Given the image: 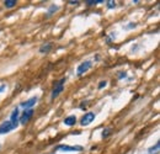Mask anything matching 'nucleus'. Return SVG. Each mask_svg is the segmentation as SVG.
Returning a JSON list of instances; mask_svg holds the SVG:
<instances>
[{
	"label": "nucleus",
	"instance_id": "obj_1",
	"mask_svg": "<svg viewBox=\"0 0 160 154\" xmlns=\"http://www.w3.org/2000/svg\"><path fill=\"white\" fill-rule=\"evenodd\" d=\"M64 83H65V78H63V79H60V80L58 82V84L55 85V88H54L53 91H52V95H51L52 100H54L55 98H58L59 94L64 90Z\"/></svg>",
	"mask_w": 160,
	"mask_h": 154
},
{
	"label": "nucleus",
	"instance_id": "obj_2",
	"mask_svg": "<svg viewBox=\"0 0 160 154\" xmlns=\"http://www.w3.org/2000/svg\"><path fill=\"white\" fill-rule=\"evenodd\" d=\"M58 150H63V152H82L84 148L82 145H67V144H59L57 147Z\"/></svg>",
	"mask_w": 160,
	"mask_h": 154
},
{
	"label": "nucleus",
	"instance_id": "obj_3",
	"mask_svg": "<svg viewBox=\"0 0 160 154\" xmlns=\"http://www.w3.org/2000/svg\"><path fill=\"white\" fill-rule=\"evenodd\" d=\"M91 65H93V62L91 60H86V62H83L82 64H80L79 67H78V69H76V74L80 76V75H83L84 73H86L90 68H91Z\"/></svg>",
	"mask_w": 160,
	"mask_h": 154
},
{
	"label": "nucleus",
	"instance_id": "obj_4",
	"mask_svg": "<svg viewBox=\"0 0 160 154\" xmlns=\"http://www.w3.org/2000/svg\"><path fill=\"white\" fill-rule=\"evenodd\" d=\"M94 120H95V114L94 112H88L80 118V125L82 126H89Z\"/></svg>",
	"mask_w": 160,
	"mask_h": 154
},
{
	"label": "nucleus",
	"instance_id": "obj_5",
	"mask_svg": "<svg viewBox=\"0 0 160 154\" xmlns=\"http://www.w3.org/2000/svg\"><path fill=\"white\" fill-rule=\"evenodd\" d=\"M33 112H35V111H33L32 109H27V110H25V111H24V114L21 115L20 120H19V121H20V123H21V125H26V123L31 120V117L33 116Z\"/></svg>",
	"mask_w": 160,
	"mask_h": 154
},
{
	"label": "nucleus",
	"instance_id": "obj_6",
	"mask_svg": "<svg viewBox=\"0 0 160 154\" xmlns=\"http://www.w3.org/2000/svg\"><path fill=\"white\" fill-rule=\"evenodd\" d=\"M13 129H15V127L13 126V123L10 121H4L2 125H0V134H5L11 132Z\"/></svg>",
	"mask_w": 160,
	"mask_h": 154
},
{
	"label": "nucleus",
	"instance_id": "obj_7",
	"mask_svg": "<svg viewBox=\"0 0 160 154\" xmlns=\"http://www.w3.org/2000/svg\"><path fill=\"white\" fill-rule=\"evenodd\" d=\"M9 121L13 123V126H14L15 128L19 126V109H17V107L13 110V112H11V116H10V120H9Z\"/></svg>",
	"mask_w": 160,
	"mask_h": 154
},
{
	"label": "nucleus",
	"instance_id": "obj_8",
	"mask_svg": "<svg viewBox=\"0 0 160 154\" xmlns=\"http://www.w3.org/2000/svg\"><path fill=\"white\" fill-rule=\"evenodd\" d=\"M37 101H38V98L37 96H33V98H30L29 100H26V101H24L22 104H21V106L24 107V109H30V107H32L33 105H36L37 104Z\"/></svg>",
	"mask_w": 160,
	"mask_h": 154
},
{
	"label": "nucleus",
	"instance_id": "obj_9",
	"mask_svg": "<svg viewBox=\"0 0 160 154\" xmlns=\"http://www.w3.org/2000/svg\"><path fill=\"white\" fill-rule=\"evenodd\" d=\"M75 123H76V116H74V115L68 116V117H65V120H64V125H65V126L71 127V126H74Z\"/></svg>",
	"mask_w": 160,
	"mask_h": 154
},
{
	"label": "nucleus",
	"instance_id": "obj_10",
	"mask_svg": "<svg viewBox=\"0 0 160 154\" xmlns=\"http://www.w3.org/2000/svg\"><path fill=\"white\" fill-rule=\"evenodd\" d=\"M52 49V43L51 42H46L44 44H42L40 47V53H48Z\"/></svg>",
	"mask_w": 160,
	"mask_h": 154
},
{
	"label": "nucleus",
	"instance_id": "obj_11",
	"mask_svg": "<svg viewBox=\"0 0 160 154\" xmlns=\"http://www.w3.org/2000/svg\"><path fill=\"white\" fill-rule=\"evenodd\" d=\"M16 4H17L16 0H5V2H4V5H5L6 8H9V9L16 6Z\"/></svg>",
	"mask_w": 160,
	"mask_h": 154
},
{
	"label": "nucleus",
	"instance_id": "obj_12",
	"mask_svg": "<svg viewBox=\"0 0 160 154\" xmlns=\"http://www.w3.org/2000/svg\"><path fill=\"white\" fill-rule=\"evenodd\" d=\"M58 10V6L57 5H51L49 6V9H48V14H47V17H49V16H52L55 11Z\"/></svg>",
	"mask_w": 160,
	"mask_h": 154
},
{
	"label": "nucleus",
	"instance_id": "obj_13",
	"mask_svg": "<svg viewBox=\"0 0 160 154\" xmlns=\"http://www.w3.org/2000/svg\"><path fill=\"white\" fill-rule=\"evenodd\" d=\"M100 3H105V0H88V2H86V4H88L89 6L96 5V4H100Z\"/></svg>",
	"mask_w": 160,
	"mask_h": 154
},
{
	"label": "nucleus",
	"instance_id": "obj_14",
	"mask_svg": "<svg viewBox=\"0 0 160 154\" xmlns=\"http://www.w3.org/2000/svg\"><path fill=\"white\" fill-rule=\"evenodd\" d=\"M159 145H160V143H159V142H156V144H155L154 147H151V148H149V153H150V154H154V153H158V150H159Z\"/></svg>",
	"mask_w": 160,
	"mask_h": 154
},
{
	"label": "nucleus",
	"instance_id": "obj_15",
	"mask_svg": "<svg viewBox=\"0 0 160 154\" xmlns=\"http://www.w3.org/2000/svg\"><path fill=\"white\" fill-rule=\"evenodd\" d=\"M107 6H109L110 9H113V8L116 6V3L113 2V0H110V2H107Z\"/></svg>",
	"mask_w": 160,
	"mask_h": 154
},
{
	"label": "nucleus",
	"instance_id": "obj_16",
	"mask_svg": "<svg viewBox=\"0 0 160 154\" xmlns=\"http://www.w3.org/2000/svg\"><path fill=\"white\" fill-rule=\"evenodd\" d=\"M106 85H107V82H106V80H102V82H100V84H99L97 88H99V89H102V88H105Z\"/></svg>",
	"mask_w": 160,
	"mask_h": 154
},
{
	"label": "nucleus",
	"instance_id": "obj_17",
	"mask_svg": "<svg viewBox=\"0 0 160 154\" xmlns=\"http://www.w3.org/2000/svg\"><path fill=\"white\" fill-rule=\"evenodd\" d=\"M126 75H127V74H126L124 71H122V73H120V75H118V78H120V79H122V78H126Z\"/></svg>",
	"mask_w": 160,
	"mask_h": 154
},
{
	"label": "nucleus",
	"instance_id": "obj_18",
	"mask_svg": "<svg viewBox=\"0 0 160 154\" xmlns=\"http://www.w3.org/2000/svg\"><path fill=\"white\" fill-rule=\"evenodd\" d=\"M70 5H78L79 4V2H78V0H75V2H74V0H71V2H68Z\"/></svg>",
	"mask_w": 160,
	"mask_h": 154
},
{
	"label": "nucleus",
	"instance_id": "obj_19",
	"mask_svg": "<svg viewBox=\"0 0 160 154\" xmlns=\"http://www.w3.org/2000/svg\"><path fill=\"white\" fill-rule=\"evenodd\" d=\"M137 26V24H131V25H128L126 29H133V27H135Z\"/></svg>",
	"mask_w": 160,
	"mask_h": 154
},
{
	"label": "nucleus",
	"instance_id": "obj_20",
	"mask_svg": "<svg viewBox=\"0 0 160 154\" xmlns=\"http://www.w3.org/2000/svg\"><path fill=\"white\" fill-rule=\"evenodd\" d=\"M4 90H5V84H2V85H0V93L4 91Z\"/></svg>",
	"mask_w": 160,
	"mask_h": 154
},
{
	"label": "nucleus",
	"instance_id": "obj_21",
	"mask_svg": "<svg viewBox=\"0 0 160 154\" xmlns=\"http://www.w3.org/2000/svg\"><path fill=\"white\" fill-rule=\"evenodd\" d=\"M0 148H2V144H0Z\"/></svg>",
	"mask_w": 160,
	"mask_h": 154
}]
</instances>
